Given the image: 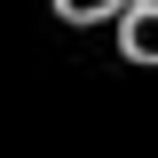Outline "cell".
Listing matches in <instances>:
<instances>
[{
  "label": "cell",
  "instance_id": "3",
  "mask_svg": "<svg viewBox=\"0 0 158 158\" xmlns=\"http://www.w3.org/2000/svg\"><path fill=\"white\" fill-rule=\"evenodd\" d=\"M127 8H158V0H127Z\"/></svg>",
  "mask_w": 158,
  "mask_h": 158
},
{
  "label": "cell",
  "instance_id": "2",
  "mask_svg": "<svg viewBox=\"0 0 158 158\" xmlns=\"http://www.w3.org/2000/svg\"><path fill=\"white\" fill-rule=\"evenodd\" d=\"M63 24H95V16H127V0H56Z\"/></svg>",
  "mask_w": 158,
  "mask_h": 158
},
{
  "label": "cell",
  "instance_id": "1",
  "mask_svg": "<svg viewBox=\"0 0 158 158\" xmlns=\"http://www.w3.org/2000/svg\"><path fill=\"white\" fill-rule=\"evenodd\" d=\"M118 56L142 63V71H158V8H127L118 16Z\"/></svg>",
  "mask_w": 158,
  "mask_h": 158
}]
</instances>
